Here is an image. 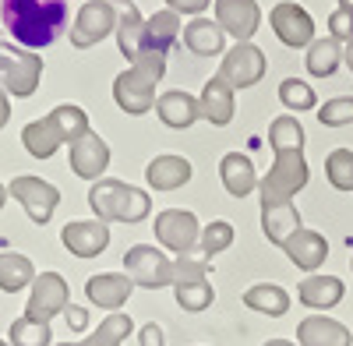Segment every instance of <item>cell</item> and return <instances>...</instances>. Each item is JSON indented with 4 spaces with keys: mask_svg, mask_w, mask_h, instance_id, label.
Returning a JSON list of instances; mask_svg holds the SVG:
<instances>
[{
    "mask_svg": "<svg viewBox=\"0 0 353 346\" xmlns=\"http://www.w3.org/2000/svg\"><path fill=\"white\" fill-rule=\"evenodd\" d=\"M269 145H272V170L269 177H258L261 201H293V194L307 187V159H304V128L293 113H283L269 124Z\"/></svg>",
    "mask_w": 353,
    "mask_h": 346,
    "instance_id": "cell-1",
    "label": "cell"
},
{
    "mask_svg": "<svg viewBox=\"0 0 353 346\" xmlns=\"http://www.w3.org/2000/svg\"><path fill=\"white\" fill-rule=\"evenodd\" d=\"M0 18L25 50H43L57 43L68 28V0H0Z\"/></svg>",
    "mask_w": 353,
    "mask_h": 346,
    "instance_id": "cell-2",
    "label": "cell"
},
{
    "mask_svg": "<svg viewBox=\"0 0 353 346\" xmlns=\"http://www.w3.org/2000/svg\"><path fill=\"white\" fill-rule=\"evenodd\" d=\"M166 74V53H156V50H141L138 61H131L128 71H121L113 78V99L124 113L131 117H141L156 106V85L163 81Z\"/></svg>",
    "mask_w": 353,
    "mask_h": 346,
    "instance_id": "cell-3",
    "label": "cell"
},
{
    "mask_svg": "<svg viewBox=\"0 0 353 346\" xmlns=\"http://www.w3.org/2000/svg\"><path fill=\"white\" fill-rule=\"evenodd\" d=\"M88 209L106 226L110 223H141L152 212V198H149V191H141L134 184L103 177L88 187Z\"/></svg>",
    "mask_w": 353,
    "mask_h": 346,
    "instance_id": "cell-4",
    "label": "cell"
},
{
    "mask_svg": "<svg viewBox=\"0 0 353 346\" xmlns=\"http://www.w3.org/2000/svg\"><path fill=\"white\" fill-rule=\"evenodd\" d=\"M43 81V57L18 43L0 39V89L14 99H28Z\"/></svg>",
    "mask_w": 353,
    "mask_h": 346,
    "instance_id": "cell-5",
    "label": "cell"
},
{
    "mask_svg": "<svg viewBox=\"0 0 353 346\" xmlns=\"http://www.w3.org/2000/svg\"><path fill=\"white\" fill-rule=\"evenodd\" d=\"M124 272L141 290H159L173 286V258L156 244H134L124 251Z\"/></svg>",
    "mask_w": 353,
    "mask_h": 346,
    "instance_id": "cell-6",
    "label": "cell"
},
{
    "mask_svg": "<svg viewBox=\"0 0 353 346\" xmlns=\"http://www.w3.org/2000/svg\"><path fill=\"white\" fill-rule=\"evenodd\" d=\"M117 32V4L113 0H85L71 21V46L88 50Z\"/></svg>",
    "mask_w": 353,
    "mask_h": 346,
    "instance_id": "cell-7",
    "label": "cell"
},
{
    "mask_svg": "<svg viewBox=\"0 0 353 346\" xmlns=\"http://www.w3.org/2000/svg\"><path fill=\"white\" fill-rule=\"evenodd\" d=\"M265 71H269V61H265L261 46H254V43H233L223 53V64H219L216 74L230 85L233 92H237V89H251V85H258L265 78Z\"/></svg>",
    "mask_w": 353,
    "mask_h": 346,
    "instance_id": "cell-8",
    "label": "cell"
},
{
    "mask_svg": "<svg viewBox=\"0 0 353 346\" xmlns=\"http://www.w3.org/2000/svg\"><path fill=\"white\" fill-rule=\"evenodd\" d=\"M71 304V286L61 272H39L36 283L28 286V304H25V318L32 322H46L64 314V307Z\"/></svg>",
    "mask_w": 353,
    "mask_h": 346,
    "instance_id": "cell-9",
    "label": "cell"
},
{
    "mask_svg": "<svg viewBox=\"0 0 353 346\" xmlns=\"http://www.w3.org/2000/svg\"><path fill=\"white\" fill-rule=\"evenodd\" d=\"M8 194L18 201V205H25L28 219H32L36 226H46L57 212V205H61V191H57V184L43 181V177H32V173H21V177H14L8 184Z\"/></svg>",
    "mask_w": 353,
    "mask_h": 346,
    "instance_id": "cell-10",
    "label": "cell"
},
{
    "mask_svg": "<svg viewBox=\"0 0 353 346\" xmlns=\"http://www.w3.org/2000/svg\"><path fill=\"white\" fill-rule=\"evenodd\" d=\"M156 241L166 251H173L176 258L191 254L198 247V241H201V223L188 209H163L156 216Z\"/></svg>",
    "mask_w": 353,
    "mask_h": 346,
    "instance_id": "cell-11",
    "label": "cell"
},
{
    "mask_svg": "<svg viewBox=\"0 0 353 346\" xmlns=\"http://www.w3.org/2000/svg\"><path fill=\"white\" fill-rule=\"evenodd\" d=\"M269 25L272 32L279 36L283 46H311L314 43V18L307 14V8H301L297 0H283V4H276L269 11Z\"/></svg>",
    "mask_w": 353,
    "mask_h": 346,
    "instance_id": "cell-12",
    "label": "cell"
},
{
    "mask_svg": "<svg viewBox=\"0 0 353 346\" xmlns=\"http://www.w3.org/2000/svg\"><path fill=\"white\" fill-rule=\"evenodd\" d=\"M68 163L74 170V177L81 181H103V173L110 166V145L96 134V131H88L81 134L78 141H71V149H68Z\"/></svg>",
    "mask_w": 353,
    "mask_h": 346,
    "instance_id": "cell-13",
    "label": "cell"
},
{
    "mask_svg": "<svg viewBox=\"0 0 353 346\" xmlns=\"http://www.w3.org/2000/svg\"><path fill=\"white\" fill-rule=\"evenodd\" d=\"M216 21L226 36H233L237 43H251V36L261 25V8L258 0H216Z\"/></svg>",
    "mask_w": 353,
    "mask_h": 346,
    "instance_id": "cell-14",
    "label": "cell"
},
{
    "mask_svg": "<svg viewBox=\"0 0 353 346\" xmlns=\"http://www.w3.org/2000/svg\"><path fill=\"white\" fill-rule=\"evenodd\" d=\"M61 244L74 258H96L110 247V226L99 219H74L61 230Z\"/></svg>",
    "mask_w": 353,
    "mask_h": 346,
    "instance_id": "cell-15",
    "label": "cell"
},
{
    "mask_svg": "<svg viewBox=\"0 0 353 346\" xmlns=\"http://www.w3.org/2000/svg\"><path fill=\"white\" fill-rule=\"evenodd\" d=\"M131 294H134V283L128 279V272H99L85 283L88 304H96L99 311H110V314L121 311Z\"/></svg>",
    "mask_w": 353,
    "mask_h": 346,
    "instance_id": "cell-16",
    "label": "cell"
},
{
    "mask_svg": "<svg viewBox=\"0 0 353 346\" xmlns=\"http://www.w3.org/2000/svg\"><path fill=\"white\" fill-rule=\"evenodd\" d=\"M198 106H201V121H209L212 128H226L233 121V113H237V99H233V89L219 78L212 74L209 81H205V89L198 96Z\"/></svg>",
    "mask_w": 353,
    "mask_h": 346,
    "instance_id": "cell-17",
    "label": "cell"
},
{
    "mask_svg": "<svg viewBox=\"0 0 353 346\" xmlns=\"http://www.w3.org/2000/svg\"><path fill=\"white\" fill-rule=\"evenodd\" d=\"M297 230H301V212L293 201H261V234L269 244L283 247Z\"/></svg>",
    "mask_w": 353,
    "mask_h": 346,
    "instance_id": "cell-18",
    "label": "cell"
},
{
    "mask_svg": "<svg viewBox=\"0 0 353 346\" xmlns=\"http://www.w3.org/2000/svg\"><path fill=\"white\" fill-rule=\"evenodd\" d=\"M283 251H286V258H290V262L297 265V269L318 272L321 262H325V254H329V244H325V237H321L318 230L301 226L297 234H290V241L283 244Z\"/></svg>",
    "mask_w": 353,
    "mask_h": 346,
    "instance_id": "cell-19",
    "label": "cell"
},
{
    "mask_svg": "<svg viewBox=\"0 0 353 346\" xmlns=\"http://www.w3.org/2000/svg\"><path fill=\"white\" fill-rule=\"evenodd\" d=\"M297 346H353V332L325 314H311L297 325Z\"/></svg>",
    "mask_w": 353,
    "mask_h": 346,
    "instance_id": "cell-20",
    "label": "cell"
},
{
    "mask_svg": "<svg viewBox=\"0 0 353 346\" xmlns=\"http://www.w3.org/2000/svg\"><path fill=\"white\" fill-rule=\"evenodd\" d=\"M117 4V50H121L128 61H138L141 53V39H145V18L138 11V4L131 0H113Z\"/></svg>",
    "mask_w": 353,
    "mask_h": 346,
    "instance_id": "cell-21",
    "label": "cell"
},
{
    "mask_svg": "<svg viewBox=\"0 0 353 346\" xmlns=\"http://www.w3.org/2000/svg\"><path fill=\"white\" fill-rule=\"evenodd\" d=\"M156 113H159V121H163L166 128H173V131H184V128H191L194 121H201L198 99H194L191 92H184V89L163 92V96L156 99Z\"/></svg>",
    "mask_w": 353,
    "mask_h": 346,
    "instance_id": "cell-22",
    "label": "cell"
},
{
    "mask_svg": "<svg viewBox=\"0 0 353 346\" xmlns=\"http://www.w3.org/2000/svg\"><path fill=\"white\" fill-rule=\"evenodd\" d=\"M343 294H346L343 279H339V276H325V272H314V276H307V279L297 286V301H301L304 307H311V311H329V307H336V304L343 301Z\"/></svg>",
    "mask_w": 353,
    "mask_h": 346,
    "instance_id": "cell-23",
    "label": "cell"
},
{
    "mask_svg": "<svg viewBox=\"0 0 353 346\" xmlns=\"http://www.w3.org/2000/svg\"><path fill=\"white\" fill-rule=\"evenodd\" d=\"M219 177H223V187H226L230 198H248L251 191H258L254 163L244 152H226L223 163H219Z\"/></svg>",
    "mask_w": 353,
    "mask_h": 346,
    "instance_id": "cell-24",
    "label": "cell"
},
{
    "mask_svg": "<svg viewBox=\"0 0 353 346\" xmlns=\"http://www.w3.org/2000/svg\"><path fill=\"white\" fill-rule=\"evenodd\" d=\"M181 39H184V46L194 57H219V53H226V32L219 28V21H212V18L188 21Z\"/></svg>",
    "mask_w": 353,
    "mask_h": 346,
    "instance_id": "cell-25",
    "label": "cell"
},
{
    "mask_svg": "<svg viewBox=\"0 0 353 346\" xmlns=\"http://www.w3.org/2000/svg\"><path fill=\"white\" fill-rule=\"evenodd\" d=\"M21 145L28 149V156H32V159H50L61 145H68V141H64L61 128H57V121L46 113V117L28 121V124L21 128Z\"/></svg>",
    "mask_w": 353,
    "mask_h": 346,
    "instance_id": "cell-26",
    "label": "cell"
},
{
    "mask_svg": "<svg viewBox=\"0 0 353 346\" xmlns=\"http://www.w3.org/2000/svg\"><path fill=\"white\" fill-rule=\"evenodd\" d=\"M145 181L152 191H176L191 181V163L184 156H156L145 166Z\"/></svg>",
    "mask_w": 353,
    "mask_h": 346,
    "instance_id": "cell-27",
    "label": "cell"
},
{
    "mask_svg": "<svg viewBox=\"0 0 353 346\" xmlns=\"http://www.w3.org/2000/svg\"><path fill=\"white\" fill-rule=\"evenodd\" d=\"M184 25H181V14L176 11H156L152 18H145V39H141V50H156V53H166L176 39H181Z\"/></svg>",
    "mask_w": 353,
    "mask_h": 346,
    "instance_id": "cell-28",
    "label": "cell"
},
{
    "mask_svg": "<svg viewBox=\"0 0 353 346\" xmlns=\"http://www.w3.org/2000/svg\"><path fill=\"white\" fill-rule=\"evenodd\" d=\"M244 307H251L258 314H269V318H283L290 311V294L279 283H254L244 290Z\"/></svg>",
    "mask_w": 353,
    "mask_h": 346,
    "instance_id": "cell-29",
    "label": "cell"
},
{
    "mask_svg": "<svg viewBox=\"0 0 353 346\" xmlns=\"http://www.w3.org/2000/svg\"><path fill=\"white\" fill-rule=\"evenodd\" d=\"M32 283H36L32 258H25L18 251H0V290L18 294V290H28Z\"/></svg>",
    "mask_w": 353,
    "mask_h": 346,
    "instance_id": "cell-30",
    "label": "cell"
},
{
    "mask_svg": "<svg viewBox=\"0 0 353 346\" xmlns=\"http://www.w3.org/2000/svg\"><path fill=\"white\" fill-rule=\"evenodd\" d=\"M131 329H134V318H131V314L113 311V314H106V318L99 322L96 332H88L81 343H68V346H121V343L131 336Z\"/></svg>",
    "mask_w": 353,
    "mask_h": 346,
    "instance_id": "cell-31",
    "label": "cell"
},
{
    "mask_svg": "<svg viewBox=\"0 0 353 346\" xmlns=\"http://www.w3.org/2000/svg\"><path fill=\"white\" fill-rule=\"evenodd\" d=\"M343 64V43L325 36V39H314L307 46V71L314 78H332L336 68Z\"/></svg>",
    "mask_w": 353,
    "mask_h": 346,
    "instance_id": "cell-32",
    "label": "cell"
},
{
    "mask_svg": "<svg viewBox=\"0 0 353 346\" xmlns=\"http://www.w3.org/2000/svg\"><path fill=\"white\" fill-rule=\"evenodd\" d=\"M173 297L176 304H181L184 311H205L212 301H216V290L209 279H198V283H173Z\"/></svg>",
    "mask_w": 353,
    "mask_h": 346,
    "instance_id": "cell-33",
    "label": "cell"
},
{
    "mask_svg": "<svg viewBox=\"0 0 353 346\" xmlns=\"http://www.w3.org/2000/svg\"><path fill=\"white\" fill-rule=\"evenodd\" d=\"M11 346H53V332L46 322H32V318H14L11 322V336H8Z\"/></svg>",
    "mask_w": 353,
    "mask_h": 346,
    "instance_id": "cell-34",
    "label": "cell"
},
{
    "mask_svg": "<svg viewBox=\"0 0 353 346\" xmlns=\"http://www.w3.org/2000/svg\"><path fill=\"white\" fill-rule=\"evenodd\" d=\"M325 177L336 191H353V149H332L325 156Z\"/></svg>",
    "mask_w": 353,
    "mask_h": 346,
    "instance_id": "cell-35",
    "label": "cell"
},
{
    "mask_svg": "<svg viewBox=\"0 0 353 346\" xmlns=\"http://www.w3.org/2000/svg\"><path fill=\"white\" fill-rule=\"evenodd\" d=\"M233 226L226 223V219H212L209 226H201V241H198V247H201V254L205 258H216V254H223L230 244H233Z\"/></svg>",
    "mask_w": 353,
    "mask_h": 346,
    "instance_id": "cell-36",
    "label": "cell"
},
{
    "mask_svg": "<svg viewBox=\"0 0 353 346\" xmlns=\"http://www.w3.org/2000/svg\"><path fill=\"white\" fill-rule=\"evenodd\" d=\"M279 99H283V106H286V110H297V113H304V110H314V106H318L314 89H311L307 81H301V78H286V81H279Z\"/></svg>",
    "mask_w": 353,
    "mask_h": 346,
    "instance_id": "cell-37",
    "label": "cell"
},
{
    "mask_svg": "<svg viewBox=\"0 0 353 346\" xmlns=\"http://www.w3.org/2000/svg\"><path fill=\"white\" fill-rule=\"evenodd\" d=\"M318 124L321 128H346V124H353V96H336L325 106H318Z\"/></svg>",
    "mask_w": 353,
    "mask_h": 346,
    "instance_id": "cell-38",
    "label": "cell"
},
{
    "mask_svg": "<svg viewBox=\"0 0 353 346\" xmlns=\"http://www.w3.org/2000/svg\"><path fill=\"white\" fill-rule=\"evenodd\" d=\"M198 279H209V262H198L191 254L173 258V283H198Z\"/></svg>",
    "mask_w": 353,
    "mask_h": 346,
    "instance_id": "cell-39",
    "label": "cell"
},
{
    "mask_svg": "<svg viewBox=\"0 0 353 346\" xmlns=\"http://www.w3.org/2000/svg\"><path fill=\"white\" fill-rule=\"evenodd\" d=\"M329 36L339 39V43H350V39H353V11L336 8V11L329 14Z\"/></svg>",
    "mask_w": 353,
    "mask_h": 346,
    "instance_id": "cell-40",
    "label": "cell"
},
{
    "mask_svg": "<svg viewBox=\"0 0 353 346\" xmlns=\"http://www.w3.org/2000/svg\"><path fill=\"white\" fill-rule=\"evenodd\" d=\"M209 4H212V0H166V8L176 11L181 18H184V14H198V18H201V11L209 8Z\"/></svg>",
    "mask_w": 353,
    "mask_h": 346,
    "instance_id": "cell-41",
    "label": "cell"
},
{
    "mask_svg": "<svg viewBox=\"0 0 353 346\" xmlns=\"http://www.w3.org/2000/svg\"><path fill=\"white\" fill-rule=\"evenodd\" d=\"M64 322H68L74 332H81V329L88 325V311H85V307H74V304H68V307H64Z\"/></svg>",
    "mask_w": 353,
    "mask_h": 346,
    "instance_id": "cell-42",
    "label": "cell"
},
{
    "mask_svg": "<svg viewBox=\"0 0 353 346\" xmlns=\"http://www.w3.org/2000/svg\"><path fill=\"white\" fill-rule=\"evenodd\" d=\"M138 339H141V346H163V329L152 322V325H145V329L138 332Z\"/></svg>",
    "mask_w": 353,
    "mask_h": 346,
    "instance_id": "cell-43",
    "label": "cell"
},
{
    "mask_svg": "<svg viewBox=\"0 0 353 346\" xmlns=\"http://www.w3.org/2000/svg\"><path fill=\"white\" fill-rule=\"evenodd\" d=\"M8 121H11V96L0 89V128H4Z\"/></svg>",
    "mask_w": 353,
    "mask_h": 346,
    "instance_id": "cell-44",
    "label": "cell"
},
{
    "mask_svg": "<svg viewBox=\"0 0 353 346\" xmlns=\"http://www.w3.org/2000/svg\"><path fill=\"white\" fill-rule=\"evenodd\" d=\"M343 64H346V68L353 71V39H350V43L343 46Z\"/></svg>",
    "mask_w": 353,
    "mask_h": 346,
    "instance_id": "cell-45",
    "label": "cell"
},
{
    "mask_svg": "<svg viewBox=\"0 0 353 346\" xmlns=\"http://www.w3.org/2000/svg\"><path fill=\"white\" fill-rule=\"evenodd\" d=\"M265 346H297V343H290V339H269Z\"/></svg>",
    "mask_w": 353,
    "mask_h": 346,
    "instance_id": "cell-46",
    "label": "cell"
},
{
    "mask_svg": "<svg viewBox=\"0 0 353 346\" xmlns=\"http://www.w3.org/2000/svg\"><path fill=\"white\" fill-rule=\"evenodd\" d=\"M4 201H8V187L0 184V209H4Z\"/></svg>",
    "mask_w": 353,
    "mask_h": 346,
    "instance_id": "cell-47",
    "label": "cell"
},
{
    "mask_svg": "<svg viewBox=\"0 0 353 346\" xmlns=\"http://www.w3.org/2000/svg\"><path fill=\"white\" fill-rule=\"evenodd\" d=\"M339 8H346V11H353V0H339Z\"/></svg>",
    "mask_w": 353,
    "mask_h": 346,
    "instance_id": "cell-48",
    "label": "cell"
},
{
    "mask_svg": "<svg viewBox=\"0 0 353 346\" xmlns=\"http://www.w3.org/2000/svg\"><path fill=\"white\" fill-rule=\"evenodd\" d=\"M0 346H11V343H8V339H0Z\"/></svg>",
    "mask_w": 353,
    "mask_h": 346,
    "instance_id": "cell-49",
    "label": "cell"
},
{
    "mask_svg": "<svg viewBox=\"0 0 353 346\" xmlns=\"http://www.w3.org/2000/svg\"><path fill=\"white\" fill-rule=\"evenodd\" d=\"M350 269H353V258H350Z\"/></svg>",
    "mask_w": 353,
    "mask_h": 346,
    "instance_id": "cell-50",
    "label": "cell"
}]
</instances>
